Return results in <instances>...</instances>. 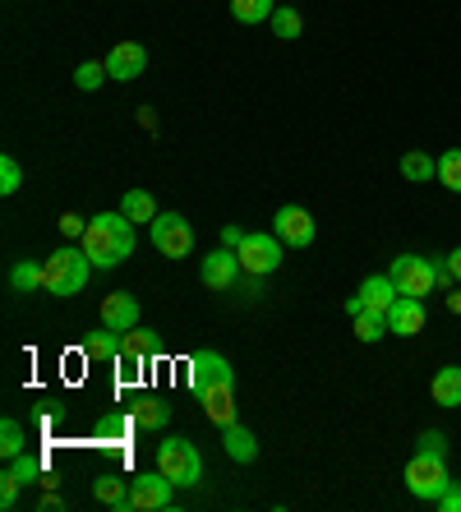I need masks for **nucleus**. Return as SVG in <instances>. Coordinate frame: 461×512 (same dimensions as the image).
I'll return each instance as SVG.
<instances>
[{
	"label": "nucleus",
	"instance_id": "f3484780",
	"mask_svg": "<svg viewBox=\"0 0 461 512\" xmlns=\"http://www.w3.org/2000/svg\"><path fill=\"white\" fill-rule=\"evenodd\" d=\"M397 296H402V291H397V282H392L388 273L365 277V282H360V300H365V310H374V314H388Z\"/></svg>",
	"mask_w": 461,
	"mask_h": 512
},
{
	"label": "nucleus",
	"instance_id": "cd10ccee",
	"mask_svg": "<svg viewBox=\"0 0 461 512\" xmlns=\"http://www.w3.org/2000/svg\"><path fill=\"white\" fill-rule=\"evenodd\" d=\"M272 10H277V0H231V14L240 24H268Z\"/></svg>",
	"mask_w": 461,
	"mask_h": 512
},
{
	"label": "nucleus",
	"instance_id": "6e6552de",
	"mask_svg": "<svg viewBox=\"0 0 461 512\" xmlns=\"http://www.w3.org/2000/svg\"><path fill=\"white\" fill-rule=\"evenodd\" d=\"M176 480L162 476V471H153V476H134L130 480V503L139 512H166L176 508Z\"/></svg>",
	"mask_w": 461,
	"mask_h": 512
},
{
	"label": "nucleus",
	"instance_id": "ddd939ff",
	"mask_svg": "<svg viewBox=\"0 0 461 512\" xmlns=\"http://www.w3.org/2000/svg\"><path fill=\"white\" fill-rule=\"evenodd\" d=\"M148 70V51L139 47V42H116L107 56V74L116 79V84H130V79H139V74Z\"/></svg>",
	"mask_w": 461,
	"mask_h": 512
},
{
	"label": "nucleus",
	"instance_id": "c756f323",
	"mask_svg": "<svg viewBox=\"0 0 461 512\" xmlns=\"http://www.w3.org/2000/svg\"><path fill=\"white\" fill-rule=\"evenodd\" d=\"M438 185L461 194V148H448V153L438 157Z\"/></svg>",
	"mask_w": 461,
	"mask_h": 512
},
{
	"label": "nucleus",
	"instance_id": "393cba45",
	"mask_svg": "<svg viewBox=\"0 0 461 512\" xmlns=\"http://www.w3.org/2000/svg\"><path fill=\"white\" fill-rule=\"evenodd\" d=\"M272 33L282 37V42H296L300 33H305V19H300V10L296 5H277V10H272Z\"/></svg>",
	"mask_w": 461,
	"mask_h": 512
},
{
	"label": "nucleus",
	"instance_id": "f03ea898",
	"mask_svg": "<svg viewBox=\"0 0 461 512\" xmlns=\"http://www.w3.org/2000/svg\"><path fill=\"white\" fill-rule=\"evenodd\" d=\"M42 273H47V296H79L88 286V273H93V259L83 245H60L56 254L42 259Z\"/></svg>",
	"mask_w": 461,
	"mask_h": 512
},
{
	"label": "nucleus",
	"instance_id": "4c0bfd02",
	"mask_svg": "<svg viewBox=\"0 0 461 512\" xmlns=\"http://www.w3.org/2000/svg\"><path fill=\"white\" fill-rule=\"evenodd\" d=\"M434 286H443V291H452V286H457V273H452L448 254H443V259H434Z\"/></svg>",
	"mask_w": 461,
	"mask_h": 512
},
{
	"label": "nucleus",
	"instance_id": "aec40b11",
	"mask_svg": "<svg viewBox=\"0 0 461 512\" xmlns=\"http://www.w3.org/2000/svg\"><path fill=\"white\" fill-rule=\"evenodd\" d=\"M429 393H434L438 406H461V365H443V370H434Z\"/></svg>",
	"mask_w": 461,
	"mask_h": 512
},
{
	"label": "nucleus",
	"instance_id": "4be33fe9",
	"mask_svg": "<svg viewBox=\"0 0 461 512\" xmlns=\"http://www.w3.org/2000/svg\"><path fill=\"white\" fill-rule=\"evenodd\" d=\"M120 213L130 217L134 227H139V222H157V203H153V194H148V190H125V199H120Z\"/></svg>",
	"mask_w": 461,
	"mask_h": 512
},
{
	"label": "nucleus",
	"instance_id": "6ab92c4d",
	"mask_svg": "<svg viewBox=\"0 0 461 512\" xmlns=\"http://www.w3.org/2000/svg\"><path fill=\"white\" fill-rule=\"evenodd\" d=\"M120 346H125V333H111V328H97L88 342H83V356L93 365H107V360H120Z\"/></svg>",
	"mask_w": 461,
	"mask_h": 512
},
{
	"label": "nucleus",
	"instance_id": "dca6fc26",
	"mask_svg": "<svg viewBox=\"0 0 461 512\" xmlns=\"http://www.w3.org/2000/svg\"><path fill=\"white\" fill-rule=\"evenodd\" d=\"M222 448H226V457H231V462H240V466H249L254 457H259V439H254L245 425H236V420H231V425H222Z\"/></svg>",
	"mask_w": 461,
	"mask_h": 512
},
{
	"label": "nucleus",
	"instance_id": "7c9ffc66",
	"mask_svg": "<svg viewBox=\"0 0 461 512\" xmlns=\"http://www.w3.org/2000/svg\"><path fill=\"white\" fill-rule=\"evenodd\" d=\"M10 476H19L24 485H42V457H33V453H19V457H10V466H5Z\"/></svg>",
	"mask_w": 461,
	"mask_h": 512
},
{
	"label": "nucleus",
	"instance_id": "2f4dec72",
	"mask_svg": "<svg viewBox=\"0 0 461 512\" xmlns=\"http://www.w3.org/2000/svg\"><path fill=\"white\" fill-rule=\"evenodd\" d=\"M102 79H111V74H107V60H83L79 70H74V84H79L83 93L102 88Z\"/></svg>",
	"mask_w": 461,
	"mask_h": 512
},
{
	"label": "nucleus",
	"instance_id": "1a4fd4ad",
	"mask_svg": "<svg viewBox=\"0 0 461 512\" xmlns=\"http://www.w3.org/2000/svg\"><path fill=\"white\" fill-rule=\"evenodd\" d=\"M272 236L282 245H291V250H305V245H314V217L300 203H282L277 217H272Z\"/></svg>",
	"mask_w": 461,
	"mask_h": 512
},
{
	"label": "nucleus",
	"instance_id": "c9c22d12",
	"mask_svg": "<svg viewBox=\"0 0 461 512\" xmlns=\"http://www.w3.org/2000/svg\"><path fill=\"white\" fill-rule=\"evenodd\" d=\"M56 227H60V236H65V240H83V231H88V217L65 213V217L56 222Z\"/></svg>",
	"mask_w": 461,
	"mask_h": 512
},
{
	"label": "nucleus",
	"instance_id": "c85d7f7f",
	"mask_svg": "<svg viewBox=\"0 0 461 512\" xmlns=\"http://www.w3.org/2000/svg\"><path fill=\"white\" fill-rule=\"evenodd\" d=\"M402 176L415 180V185H425V180L438 176V157H429V153H406V157H402Z\"/></svg>",
	"mask_w": 461,
	"mask_h": 512
},
{
	"label": "nucleus",
	"instance_id": "a878e982",
	"mask_svg": "<svg viewBox=\"0 0 461 512\" xmlns=\"http://www.w3.org/2000/svg\"><path fill=\"white\" fill-rule=\"evenodd\" d=\"M0 453H5V462L19 457V453H28V434H24V425H19L14 416L0 420Z\"/></svg>",
	"mask_w": 461,
	"mask_h": 512
},
{
	"label": "nucleus",
	"instance_id": "72a5a7b5",
	"mask_svg": "<svg viewBox=\"0 0 461 512\" xmlns=\"http://www.w3.org/2000/svg\"><path fill=\"white\" fill-rule=\"evenodd\" d=\"M420 453H434V457H448V434H443V429H425V434H420Z\"/></svg>",
	"mask_w": 461,
	"mask_h": 512
},
{
	"label": "nucleus",
	"instance_id": "7ed1b4c3",
	"mask_svg": "<svg viewBox=\"0 0 461 512\" xmlns=\"http://www.w3.org/2000/svg\"><path fill=\"white\" fill-rule=\"evenodd\" d=\"M157 471L171 476L180 489H190L203 480V457L190 439H162L157 443Z\"/></svg>",
	"mask_w": 461,
	"mask_h": 512
},
{
	"label": "nucleus",
	"instance_id": "0eeeda50",
	"mask_svg": "<svg viewBox=\"0 0 461 512\" xmlns=\"http://www.w3.org/2000/svg\"><path fill=\"white\" fill-rule=\"evenodd\" d=\"M388 277L397 282L402 296H420L425 300L434 291V259H420V254H397L388 268Z\"/></svg>",
	"mask_w": 461,
	"mask_h": 512
},
{
	"label": "nucleus",
	"instance_id": "a19ab883",
	"mask_svg": "<svg viewBox=\"0 0 461 512\" xmlns=\"http://www.w3.org/2000/svg\"><path fill=\"white\" fill-rule=\"evenodd\" d=\"M360 310H365V300H360V291H355V296L346 300V314H351V319H355V314H360Z\"/></svg>",
	"mask_w": 461,
	"mask_h": 512
},
{
	"label": "nucleus",
	"instance_id": "9b49d317",
	"mask_svg": "<svg viewBox=\"0 0 461 512\" xmlns=\"http://www.w3.org/2000/svg\"><path fill=\"white\" fill-rule=\"evenodd\" d=\"M240 254L236 250H213L208 259H203V268H199V277H203V286H213V291H231V286L240 282Z\"/></svg>",
	"mask_w": 461,
	"mask_h": 512
},
{
	"label": "nucleus",
	"instance_id": "39448f33",
	"mask_svg": "<svg viewBox=\"0 0 461 512\" xmlns=\"http://www.w3.org/2000/svg\"><path fill=\"white\" fill-rule=\"evenodd\" d=\"M153 231V250L162 259H185L194 250V227L180 213H157V222H148Z\"/></svg>",
	"mask_w": 461,
	"mask_h": 512
},
{
	"label": "nucleus",
	"instance_id": "423d86ee",
	"mask_svg": "<svg viewBox=\"0 0 461 512\" xmlns=\"http://www.w3.org/2000/svg\"><path fill=\"white\" fill-rule=\"evenodd\" d=\"M240 268L245 273H254V277H268V273H277L282 268V240L277 236H263V231H249L245 240H240Z\"/></svg>",
	"mask_w": 461,
	"mask_h": 512
},
{
	"label": "nucleus",
	"instance_id": "4468645a",
	"mask_svg": "<svg viewBox=\"0 0 461 512\" xmlns=\"http://www.w3.org/2000/svg\"><path fill=\"white\" fill-rule=\"evenodd\" d=\"M388 333L397 337H415L425 333V300L420 296H397L388 310Z\"/></svg>",
	"mask_w": 461,
	"mask_h": 512
},
{
	"label": "nucleus",
	"instance_id": "bb28decb",
	"mask_svg": "<svg viewBox=\"0 0 461 512\" xmlns=\"http://www.w3.org/2000/svg\"><path fill=\"white\" fill-rule=\"evenodd\" d=\"M383 333H388V314H374V310H360L355 314V337L365 346L383 342Z\"/></svg>",
	"mask_w": 461,
	"mask_h": 512
},
{
	"label": "nucleus",
	"instance_id": "ea45409f",
	"mask_svg": "<svg viewBox=\"0 0 461 512\" xmlns=\"http://www.w3.org/2000/svg\"><path fill=\"white\" fill-rule=\"evenodd\" d=\"M37 508H42V512H51V508H65V499H60V494H42V499H37Z\"/></svg>",
	"mask_w": 461,
	"mask_h": 512
},
{
	"label": "nucleus",
	"instance_id": "37998d69",
	"mask_svg": "<svg viewBox=\"0 0 461 512\" xmlns=\"http://www.w3.org/2000/svg\"><path fill=\"white\" fill-rule=\"evenodd\" d=\"M448 310L461 314V291H457V286H452V296H448Z\"/></svg>",
	"mask_w": 461,
	"mask_h": 512
},
{
	"label": "nucleus",
	"instance_id": "a211bd4d",
	"mask_svg": "<svg viewBox=\"0 0 461 512\" xmlns=\"http://www.w3.org/2000/svg\"><path fill=\"white\" fill-rule=\"evenodd\" d=\"M157 351H162V346H157V333H148V328H130V333H125V346H120V360L143 370V360L157 356Z\"/></svg>",
	"mask_w": 461,
	"mask_h": 512
},
{
	"label": "nucleus",
	"instance_id": "f8f14e48",
	"mask_svg": "<svg viewBox=\"0 0 461 512\" xmlns=\"http://www.w3.org/2000/svg\"><path fill=\"white\" fill-rule=\"evenodd\" d=\"M102 328H111V333L139 328V296H134V291H111V296H102Z\"/></svg>",
	"mask_w": 461,
	"mask_h": 512
},
{
	"label": "nucleus",
	"instance_id": "58836bf2",
	"mask_svg": "<svg viewBox=\"0 0 461 512\" xmlns=\"http://www.w3.org/2000/svg\"><path fill=\"white\" fill-rule=\"evenodd\" d=\"M249 231H240V227H222V245L226 250H240V240H245Z\"/></svg>",
	"mask_w": 461,
	"mask_h": 512
},
{
	"label": "nucleus",
	"instance_id": "b1692460",
	"mask_svg": "<svg viewBox=\"0 0 461 512\" xmlns=\"http://www.w3.org/2000/svg\"><path fill=\"white\" fill-rule=\"evenodd\" d=\"M37 286H47V273H42V263H28V259L14 263V268H10V291L28 296V291H37Z\"/></svg>",
	"mask_w": 461,
	"mask_h": 512
},
{
	"label": "nucleus",
	"instance_id": "412c9836",
	"mask_svg": "<svg viewBox=\"0 0 461 512\" xmlns=\"http://www.w3.org/2000/svg\"><path fill=\"white\" fill-rule=\"evenodd\" d=\"M93 494L107 503V508H116V512H134L130 489H125V480H120V476H97L93 480Z\"/></svg>",
	"mask_w": 461,
	"mask_h": 512
},
{
	"label": "nucleus",
	"instance_id": "2eb2a0df",
	"mask_svg": "<svg viewBox=\"0 0 461 512\" xmlns=\"http://www.w3.org/2000/svg\"><path fill=\"white\" fill-rule=\"evenodd\" d=\"M199 397H203V416L213 420V425H231L236 420V383H213Z\"/></svg>",
	"mask_w": 461,
	"mask_h": 512
},
{
	"label": "nucleus",
	"instance_id": "e433bc0d",
	"mask_svg": "<svg viewBox=\"0 0 461 512\" xmlns=\"http://www.w3.org/2000/svg\"><path fill=\"white\" fill-rule=\"evenodd\" d=\"M434 508H438V512H461V480H452V485L438 494Z\"/></svg>",
	"mask_w": 461,
	"mask_h": 512
},
{
	"label": "nucleus",
	"instance_id": "9d476101",
	"mask_svg": "<svg viewBox=\"0 0 461 512\" xmlns=\"http://www.w3.org/2000/svg\"><path fill=\"white\" fill-rule=\"evenodd\" d=\"M190 383L194 393H203V388H213V383H236V370H231V360L222 356V351H194L190 356Z\"/></svg>",
	"mask_w": 461,
	"mask_h": 512
},
{
	"label": "nucleus",
	"instance_id": "473e14b6",
	"mask_svg": "<svg viewBox=\"0 0 461 512\" xmlns=\"http://www.w3.org/2000/svg\"><path fill=\"white\" fill-rule=\"evenodd\" d=\"M24 185V171H19V157L14 153H5L0 157V194H14Z\"/></svg>",
	"mask_w": 461,
	"mask_h": 512
},
{
	"label": "nucleus",
	"instance_id": "79ce46f5",
	"mask_svg": "<svg viewBox=\"0 0 461 512\" xmlns=\"http://www.w3.org/2000/svg\"><path fill=\"white\" fill-rule=\"evenodd\" d=\"M448 263H452V273H457V282H461V245L448 254Z\"/></svg>",
	"mask_w": 461,
	"mask_h": 512
},
{
	"label": "nucleus",
	"instance_id": "f704fd0d",
	"mask_svg": "<svg viewBox=\"0 0 461 512\" xmlns=\"http://www.w3.org/2000/svg\"><path fill=\"white\" fill-rule=\"evenodd\" d=\"M19 489H24V480H19V476H10V471L0 476V508H5V512L19 503Z\"/></svg>",
	"mask_w": 461,
	"mask_h": 512
},
{
	"label": "nucleus",
	"instance_id": "20e7f679",
	"mask_svg": "<svg viewBox=\"0 0 461 512\" xmlns=\"http://www.w3.org/2000/svg\"><path fill=\"white\" fill-rule=\"evenodd\" d=\"M452 485L448 476V462L434 453H415L411 462H406V489H411L415 499H425V503H438V494Z\"/></svg>",
	"mask_w": 461,
	"mask_h": 512
},
{
	"label": "nucleus",
	"instance_id": "f257e3e1",
	"mask_svg": "<svg viewBox=\"0 0 461 512\" xmlns=\"http://www.w3.org/2000/svg\"><path fill=\"white\" fill-rule=\"evenodd\" d=\"M79 245L88 250L93 268L111 273V268H120L134 254V222L120 208L116 213H97V217H88V231H83Z\"/></svg>",
	"mask_w": 461,
	"mask_h": 512
},
{
	"label": "nucleus",
	"instance_id": "5701e85b",
	"mask_svg": "<svg viewBox=\"0 0 461 512\" xmlns=\"http://www.w3.org/2000/svg\"><path fill=\"white\" fill-rule=\"evenodd\" d=\"M166 420H171V406L157 402V397H139L134 402V425L139 429H166Z\"/></svg>",
	"mask_w": 461,
	"mask_h": 512
}]
</instances>
